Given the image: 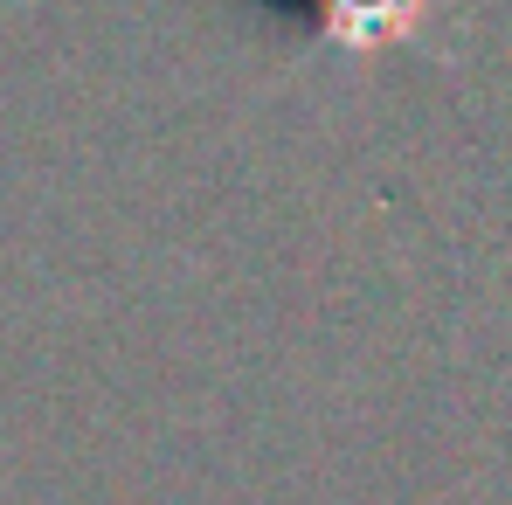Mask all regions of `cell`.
<instances>
[{
	"mask_svg": "<svg viewBox=\"0 0 512 505\" xmlns=\"http://www.w3.org/2000/svg\"><path fill=\"white\" fill-rule=\"evenodd\" d=\"M326 7V35L346 49H381V42H409L429 0H319Z\"/></svg>",
	"mask_w": 512,
	"mask_h": 505,
	"instance_id": "obj_1",
	"label": "cell"
}]
</instances>
